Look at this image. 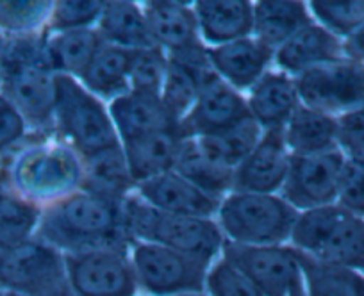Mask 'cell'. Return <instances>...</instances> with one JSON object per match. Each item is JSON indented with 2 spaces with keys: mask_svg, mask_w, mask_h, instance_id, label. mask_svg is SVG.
<instances>
[{
  "mask_svg": "<svg viewBox=\"0 0 364 296\" xmlns=\"http://www.w3.org/2000/svg\"><path fill=\"white\" fill-rule=\"evenodd\" d=\"M336 204L364 218V159H345Z\"/></svg>",
  "mask_w": 364,
  "mask_h": 296,
  "instance_id": "40",
  "label": "cell"
},
{
  "mask_svg": "<svg viewBox=\"0 0 364 296\" xmlns=\"http://www.w3.org/2000/svg\"><path fill=\"white\" fill-rule=\"evenodd\" d=\"M154 43L170 54L198 45V22L195 9L181 2H149L143 9Z\"/></svg>",
  "mask_w": 364,
  "mask_h": 296,
  "instance_id": "21",
  "label": "cell"
},
{
  "mask_svg": "<svg viewBox=\"0 0 364 296\" xmlns=\"http://www.w3.org/2000/svg\"><path fill=\"white\" fill-rule=\"evenodd\" d=\"M336 118L299 106L284 127L286 146L291 155H313L336 150Z\"/></svg>",
  "mask_w": 364,
  "mask_h": 296,
  "instance_id": "28",
  "label": "cell"
},
{
  "mask_svg": "<svg viewBox=\"0 0 364 296\" xmlns=\"http://www.w3.org/2000/svg\"><path fill=\"white\" fill-rule=\"evenodd\" d=\"M250 116L243 97L216 73H211L202 82L195 106L178 121V131L186 139L202 138L234 127Z\"/></svg>",
  "mask_w": 364,
  "mask_h": 296,
  "instance_id": "14",
  "label": "cell"
},
{
  "mask_svg": "<svg viewBox=\"0 0 364 296\" xmlns=\"http://www.w3.org/2000/svg\"><path fill=\"white\" fill-rule=\"evenodd\" d=\"M205 296H262L254 282L222 257L209 266L204 285Z\"/></svg>",
  "mask_w": 364,
  "mask_h": 296,
  "instance_id": "37",
  "label": "cell"
},
{
  "mask_svg": "<svg viewBox=\"0 0 364 296\" xmlns=\"http://www.w3.org/2000/svg\"><path fill=\"white\" fill-rule=\"evenodd\" d=\"M343 57L341 40L318 23H309L277 48V65L295 75Z\"/></svg>",
  "mask_w": 364,
  "mask_h": 296,
  "instance_id": "22",
  "label": "cell"
},
{
  "mask_svg": "<svg viewBox=\"0 0 364 296\" xmlns=\"http://www.w3.org/2000/svg\"><path fill=\"white\" fill-rule=\"evenodd\" d=\"M213 70L232 88L254 86L264 75L272 48L252 38L229 41L208 50Z\"/></svg>",
  "mask_w": 364,
  "mask_h": 296,
  "instance_id": "18",
  "label": "cell"
},
{
  "mask_svg": "<svg viewBox=\"0 0 364 296\" xmlns=\"http://www.w3.org/2000/svg\"><path fill=\"white\" fill-rule=\"evenodd\" d=\"M168 70V55L161 47L143 48L134 52L129 84L131 92L145 95H159Z\"/></svg>",
  "mask_w": 364,
  "mask_h": 296,
  "instance_id": "36",
  "label": "cell"
},
{
  "mask_svg": "<svg viewBox=\"0 0 364 296\" xmlns=\"http://www.w3.org/2000/svg\"><path fill=\"white\" fill-rule=\"evenodd\" d=\"M125 229L129 236L143 243L166 246L211 266L223 248L220 225L211 218L170 214L157 211L143 200L127 197L124 200Z\"/></svg>",
  "mask_w": 364,
  "mask_h": 296,
  "instance_id": "2",
  "label": "cell"
},
{
  "mask_svg": "<svg viewBox=\"0 0 364 296\" xmlns=\"http://www.w3.org/2000/svg\"><path fill=\"white\" fill-rule=\"evenodd\" d=\"M131 250L138 289L146 296L204 295L208 264L154 243L132 241Z\"/></svg>",
  "mask_w": 364,
  "mask_h": 296,
  "instance_id": "7",
  "label": "cell"
},
{
  "mask_svg": "<svg viewBox=\"0 0 364 296\" xmlns=\"http://www.w3.org/2000/svg\"><path fill=\"white\" fill-rule=\"evenodd\" d=\"M52 2H0V31L29 33L48 18Z\"/></svg>",
  "mask_w": 364,
  "mask_h": 296,
  "instance_id": "39",
  "label": "cell"
},
{
  "mask_svg": "<svg viewBox=\"0 0 364 296\" xmlns=\"http://www.w3.org/2000/svg\"><path fill=\"white\" fill-rule=\"evenodd\" d=\"M223 259L243 271L262 296H306L299 252L282 245L223 243Z\"/></svg>",
  "mask_w": 364,
  "mask_h": 296,
  "instance_id": "10",
  "label": "cell"
},
{
  "mask_svg": "<svg viewBox=\"0 0 364 296\" xmlns=\"http://www.w3.org/2000/svg\"><path fill=\"white\" fill-rule=\"evenodd\" d=\"M184 139L186 138L181 134L178 127H175L122 141L136 186L166 172H173Z\"/></svg>",
  "mask_w": 364,
  "mask_h": 296,
  "instance_id": "17",
  "label": "cell"
},
{
  "mask_svg": "<svg viewBox=\"0 0 364 296\" xmlns=\"http://www.w3.org/2000/svg\"><path fill=\"white\" fill-rule=\"evenodd\" d=\"M336 145L345 158L364 159V104L336 118Z\"/></svg>",
  "mask_w": 364,
  "mask_h": 296,
  "instance_id": "41",
  "label": "cell"
},
{
  "mask_svg": "<svg viewBox=\"0 0 364 296\" xmlns=\"http://www.w3.org/2000/svg\"><path fill=\"white\" fill-rule=\"evenodd\" d=\"M73 296H136L139 292L127 250L99 248L63 253Z\"/></svg>",
  "mask_w": 364,
  "mask_h": 296,
  "instance_id": "12",
  "label": "cell"
},
{
  "mask_svg": "<svg viewBox=\"0 0 364 296\" xmlns=\"http://www.w3.org/2000/svg\"><path fill=\"white\" fill-rule=\"evenodd\" d=\"M68 287L65 257L54 246L29 239L0 253V292L15 296H52Z\"/></svg>",
  "mask_w": 364,
  "mask_h": 296,
  "instance_id": "9",
  "label": "cell"
},
{
  "mask_svg": "<svg viewBox=\"0 0 364 296\" xmlns=\"http://www.w3.org/2000/svg\"><path fill=\"white\" fill-rule=\"evenodd\" d=\"M173 172H177L182 179H186L188 182L216 200L232 190L234 170L209 158L198 146L195 138L184 139Z\"/></svg>",
  "mask_w": 364,
  "mask_h": 296,
  "instance_id": "29",
  "label": "cell"
},
{
  "mask_svg": "<svg viewBox=\"0 0 364 296\" xmlns=\"http://www.w3.org/2000/svg\"><path fill=\"white\" fill-rule=\"evenodd\" d=\"M99 34L107 43L129 50L157 47L150 36L143 11L132 2H104Z\"/></svg>",
  "mask_w": 364,
  "mask_h": 296,
  "instance_id": "30",
  "label": "cell"
},
{
  "mask_svg": "<svg viewBox=\"0 0 364 296\" xmlns=\"http://www.w3.org/2000/svg\"><path fill=\"white\" fill-rule=\"evenodd\" d=\"M202 82L204 81L198 75H195L191 70H188L186 66L168 59L166 77H164L159 97L164 109L177 124L195 106Z\"/></svg>",
  "mask_w": 364,
  "mask_h": 296,
  "instance_id": "34",
  "label": "cell"
},
{
  "mask_svg": "<svg viewBox=\"0 0 364 296\" xmlns=\"http://www.w3.org/2000/svg\"><path fill=\"white\" fill-rule=\"evenodd\" d=\"M195 15L202 36L216 47L248 38L254 31V6L247 0H200Z\"/></svg>",
  "mask_w": 364,
  "mask_h": 296,
  "instance_id": "23",
  "label": "cell"
},
{
  "mask_svg": "<svg viewBox=\"0 0 364 296\" xmlns=\"http://www.w3.org/2000/svg\"><path fill=\"white\" fill-rule=\"evenodd\" d=\"M54 118L59 132L84 158L122 145L109 111L70 75L55 73Z\"/></svg>",
  "mask_w": 364,
  "mask_h": 296,
  "instance_id": "6",
  "label": "cell"
},
{
  "mask_svg": "<svg viewBox=\"0 0 364 296\" xmlns=\"http://www.w3.org/2000/svg\"><path fill=\"white\" fill-rule=\"evenodd\" d=\"M296 250L320 263L364 273V218L331 204L299 214L291 231Z\"/></svg>",
  "mask_w": 364,
  "mask_h": 296,
  "instance_id": "3",
  "label": "cell"
},
{
  "mask_svg": "<svg viewBox=\"0 0 364 296\" xmlns=\"http://www.w3.org/2000/svg\"><path fill=\"white\" fill-rule=\"evenodd\" d=\"M136 187L122 145L84 158L80 190L114 202H124Z\"/></svg>",
  "mask_w": 364,
  "mask_h": 296,
  "instance_id": "24",
  "label": "cell"
},
{
  "mask_svg": "<svg viewBox=\"0 0 364 296\" xmlns=\"http://www.w3.org/2000/svg\"><path fill=\"white\" fill-rule=\"evenodd\" d=\"M109 116L120 143L150 132L178 127L177 121L164 109L159 95L127 92L111 102Z\"/></svg>",
  "mask_w": 364,
  "mask_h": 296,
  "instance_id": "20",
  "label": "cell"
},
{
  "mask_svg": "<svg viewBox=\"0 0 364 296\" xmlns=\"http://www.w3.org/2000/svg\"><path fill=\"white\" fill-rule=\"evenodd\" d=\"M311 16L302 2L262 0L254 6L255 40L268 48H279L300 29L307 27Z\"/></svg>",
  "mask_w": 364,
  "mask_h": 296,
  "instance_id": "26",
  "label": "cell"
},
{
  "mask_svg": "<svg viewBox=\"0 0 364 296\" xmlns=\"http://www.w3.org/2000/svg\"><path fill=\"white\" fill-rule=\"evenodd\" d=\"M345 155L328 150L313 155H289V170L282 186V198L296 211L336 204Z\"/></svg>",
  "mask_w": 364,
  "mask_h": 296,
  "instance_id": "13",
  "label": "cell"
},
{
  "mask_svg": "<svg viewBox=\"0 0 364 296\" xmlns=\"http://www.w3.org/2000/svg\"><path fill=\"white\" fill-rule=\"evenodd\" d=\"M0 296H2V292H0Z\"/></svg>",
  "mask_w": 364,
  "mask_h": 296,
  "instance_id": "46",
  "label": "cell"
},
{
  "mask_svg": "<svg viewBox=\"0 0 364 296\" xmlns=\"http://www.w3.org/2000/svg\"><path fill=\"white\" fill-rule=\"evenodd\" d=\"M295 82L300 102L328 116L338 118L364 104V65L350 59L313 66Z\"/></svg>",
  "mask_w": 364,
  "mask_h": 296,
  "instance_id": "11",
  "label": "cell"
},
{
  "mask_svg": "<svg viewBox=\"0 0 364 296\" xmlns=\"http://www.w3.org/2000/svg\"><path fill=\"white\" fill-rule=\"evenodd\" d=\"M341 47L345 59L364 65V26H360L359 29H355L348 36L343 38Z\"/></svg>",
  "mask_w": 364,
  "mask_h": 296,
  "instance_id": "43",
  "label": "cell"
},
{
  "mask_svg": "<svg viewBox=\"0 0 364 296\" xmlns=\"http://www.w3.org/2000/svg\"><path fill=\"white\" fill-rule=\"evenodd\" d=\"M41 211L18 193H0V253L9 252L33 238Z\"/></svg>",
  "mask_w": 364,
  "mask_h": 296,
  "instance_id": "33",
  "label": "cell"
},
{
  "mask_svg": "<svg viewBox=\"0 0 364 296\" xmlns=\"http://www.w3.org/2000/svg\"><path fill=\"white\" fill-rule=\"evenodd\" d=\"M2 296H15V295H8V292H2ZM52 296H73V292L70 291V287H66V289H63V291L55 292V295H52Z\"/></svg>",
  "mask_w": 364,
  "mask_h": 296,
  "instance_id": "44",
  "label": "cell"
},
{
  "mask_svg": "<svg viewBox=\"0 0 364 296\" xmlns=\"http://www.w3.org/2000/svg\"><path fill=\"white\" fill-rule=\"evenodd\" d=\"M289 155L284 128L266 131L257 146L234 170V193L272 194L282 190L289 170Z\"/></svg>",
  "mask_w": 364,
  "mask_h": 296,
  "instance_id": "15",
  "label": "cell"
},
{
  "mask_svg": "<svg viewBox=\"0 0 364 296\" xmlns=\"http://www.w3.org/2000/svg\"><path fill=\"white\" fill-rule=\"evenodd\" d=\"M195 139L209 158L218 161L220 165L227 166V168L236 170L245 161V158L257 146L259 139H261V127L250 116L234 125V127L225 128V131Z\"/></svg>",
  "mask_w": 364,
  "mask_h": 296,
  "instance_id": "32",
  "label": "cell"
},
{
  "mask_svg": "<svg viewBox=\"0 0 364 296\" xmlns=\"http://www.w3.org/2000/svg\"><path fill=\"white\" fill-rule=\"evenodd\" d=\"M134 52L102 40L95 57L82 75V82L87 92L113 100L125 95Z\"/></svg>",
  "mask_w": 364,
  "mask_h": 296,
  "instance_id": "27",
  "label": "cell"
},
{
  "mask_svg": "<svg viewBox=\"0 0 364 296\" xmlns=\"http://www.w3.org/2000/svg\"><path fill=\"white\" fill-rule=\"evenodd\" d=\"M139 200L170 214L209 218L220 207V200L209 197L177 172H166L136 186Z\"/></svg>",
  "mask_w": 364,
  "mask_h": 296,
  "instance_id": "16",
  "label": "cell"
},
{
  "mask_svg": "<svg viewBox=\"0 0 364 296\" xmlns=\"http://www.w3.org/2000/svg\"><path fill=\"white\" fill-rule=\"evenodd\" d=\"M311 11L320 20V26L331 31L339 40L364 26V0H313Z\"/></svg>",
  "mask_w": 364,
  "mask_h": 296,
  "instance_id": "35",
  "label": "cell"
},
{
  "mask_svg": "<svg viewBox=\"0 0 364 296\" xmlns=\"http://www.w3.org/2000/svg\"><path fill=\"white\" fill-rule=\"evenodd\" d=\"M197 296H205V295H197Z\"/></svg>",
  "mask_w": 364,
  "mask_h": 296,
  "instance_id": "45",
  "label": "cell"
},
{
  "mask_svg": "<svg viewBox=\"0 0 364 296\" xmlns=\"http://www.w3.org/2000/svg\"><path fill=\"white\" fill-rule=\"evenodd\" d=\"M38 239L61 253L99 248L127 250L132 238L125 229L124 202L99 194L72 193L48 205L38 224Z\"/></svg>",
  "mask_w": 364,
  "mask_h": 296,
  "instance_id": "1",
  "label": "cell"
},
{
  "mask_svg": "<svg viewBox=\"0 0 364 296\" xmlns=\"http://www.w3.org/2000/svg\"><path fill=\"white\" fill-rule=\"evenodd\" d=\"M296 252L302 264L306 296H364L363 271L320 263L300 250Z\"/></svg>",
  "mask_w": 364,
  "mask_h": 296,
  "instance_id": "31",
  "label": "cell"
},
{
  "mask_svg": "<svg viewBox=\"0 0 364 296\" xmlns=\"http://www.w3.org/2000/svg\"><path fill=\"white\" fill-rule=\"evenodd\" d=\"M102 45L99 31L73 29L61 31L43 40V54L52 72L82 79L84 72Z\"/></svg>",
  "mask_w": 364,
  "mask_h": 296,
  "instance_id": "25",
  "label": "cell"
},
{
  "mask_svg": "<svg viewBox=\"0 0 364 296\" xmlns=\"http://www.w3.org/2000/svg\"><path fill=\"white\" fill-rule=\"evenodd\" d=\"M299 106L300 99L296 82L284 72L264 73L252 86L250 99H248L252 118L257 121L259 127H264L266 131L284 128Z\"/></svg>",
  "mask_w": 364,
  "mask_h": 296,
  "instance_id": "19",
  "label": "cell"
},
{
  "mask_svg": "<svg viewBox=\"0 0 364 296\" xmlns=\"http://www.w3.org/2000/svg\"><path fill=\"white\" fill-rule=\"evenodd\" d=\"M220 231L237 245H281L291 238L299 211L282 197L232 193L220 202Z\"/></svg>",
  "mask_w": 364,
  "mask_h": 296,
  "instance_id": "4",
  "label": "cell"
},
{
  "mask_svg": "<svg viewBox=\"0 0 364 296\" xmlns=\"http://www.w3.org/2000/svg\"><path fill=\"white\" fill-rule=\"evenodd\" d=\"M11 179L18 194L26 200L58 202L80 186L82 166L70 148L40 145L16 159Z\"/></svg>",
  "mask_w": 364,
  "mask_h": 296,
  "instance_id": "8",
  "label": "cell"
},
{
  "mask_svg": "<svg viewBox=\"0 0 364 296\" xmlns=\"http://www.w3.org/2000/svg\"><path fill=\"white\" fill-rule=\"evenodd\" d=\"M4 95L31 124L45 125L54 116L55 73L43 54V41H16L2 57Z\"/></svg>",
  "mask_w": 364,
  "mask_h": 296,
  "instance_id": "5",
  "label": "cell"
},
{
  "mask_svg": "<svg viewBox=\"0 0 364 296\" xmlns=\"http://www.w3.org/2000/svg\"><path fill=\"white\" fill-rule=\"evenodd\" d=\"M23 134H26V118L4 93H0V152L16 145Z\"/></svg>",
  "mask_w": 364,
  "mask_h": 296,
  "instance_id": "42",
  "label": "cell"
},
{
  "mask_svg": "<svg viewBox=\"0 0 364 296\" xmlns=\"http://www.w3.org/2000/svg\"><path fill=\"white\" fill-rule=\"evenodd\" d=\"M104 2L95 0H63L55 2L50 13V29L55 33L73 29H90L91 23H99Z\"/></svg>",
  "mask_w": 364,
  "mask_h": 296,
  "instance_id": "38",
  "label": "cell"
}]
</instances>
